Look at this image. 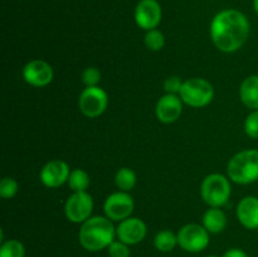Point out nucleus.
<instances>
[{"label":"nucleus","instance_id":"14","mask_svg":"<svg viewBox=\"0 0 258 257\" xmlns=\"http://www.w3.org/2000/svg\"><path fill=\"white\" fill-rule=\"evenodd\" d=\"M181 98L176 95L166 93L165 96L160 98L156 103V117L160 122L173 123L180 117L183 112V105H181Z\"/></svg>","mask_w":258,"mask_h":257},{"label":"nucleus","instance_id":"16","mask_svg":"<svg viewBox=\"0 0 258 257\" xmlns=\"http://www.w3.org/2000/svg\"><path fill=\"white\" fill-rule=\"evenodd\" d=\"M239 97L244 106L252 110H258V76L247 77L239 88Z\"/></svg>","mask_w":258,"mask_h":257},{"label":"nucleus","instance_id":"30","mask_svg":"<svg viewBox=\"0 0 258 257\" xmlns=\"http://www.w3.org/2000/svg\"><path fill=\"white\" fill-rule=\"evenodd\" d=\"M207 257H218V256H214V254H212V256H207Z\"/></svg>","mask_w":258,"mask_h":257},{"label":"nucleus","instance_id":"22","mask_svg":"<svg viewBox=\"0 0 258 257\" xmlns=\"http://www.w3.org/2000/svg\"><path fill=\"white\" fill-rule=\"evenodd\" d=\"M145 44L150 50L158 52V50L163 49L164 45H165V37L158 29L148 30L145 35Z\"/></svg>","mask_w":258,"mask_h":257},{"label":"nucleus","instance_id":"4","mask_svg":"<svg viewBox=\"0 0 258 257\" xmlns=\"http://www.w3.org/2000/svg\"><path fill=\"white\" fill-rule=\"evenodd\" d=\"M180 98L191 107H204L209 105L214 97V88L211 82L204 78H189L184 81L180 90Z\"/></svg>","mask_w":258,"mask_h":257},{"label":"nucleus","instance_id":"12","mask_svg":"<svg viewBox=\"0 0 258 257\" xmlns=\"http://www.w3.org/2000/svg\"><path fill=\"white\" fill-rule=\"evenodd\" d=\"M146 224L143 219L136 217H128L120 222L116 228V237L118 241L126 244H138L145 238L146 236Z\"/></svg>","mask_w":258,"mask_h":257},{"label":"nucleus","instance_id":"9","mask_svg":"<svg viewBox=\"0 0 258 257\" xmlns=\"http://www.w3.org/2000/svg\"><path fill=\"white\" fill-rule=\"evenodd\" d=\"M134 199L127 191H116L107 197L103 209L107 218L111 221L121 222L128 218L134 212Z\"/></svg>","mask_w":258,"mask_h":257},{"label":"nucleus","instance_id":"23","mask_svg":"<svg viewBox=\"0 0 258 257\" xmlns=\"http://www.w3.org/2000/svg\"><path fill=\"white\" fill-rule=\"evenodd\" d=\"M18 181L14 178L10 176H5L2 181H0V197L4 199H10L18 193Z\"/></svg>","mask_w":258,"mask_h":257},{"label":"nucleus","instance_id":"21","mask_svg":"<svg viewBox=\"0 0 258 257\" xmlns=\"http://www.w3.org/2000/svg\"><path fill=\"white\" fill-rule=\"evenodd\" d=\"M24 244L18 239H9L2 243L0 247V257H24Z\"/></svg>","mask_w":258,"mask_h":257},{"label":"nucleus","instance_id":"20","mask_svg":"<svg viewBox=\"0 0 258 257\" xmlns=\"http://www.w3.org/2000/svg\"><path fill=\"white\" fill-rule=\"evenodd\" d=\"M136 174L130 168H121L116 173L115 183L121 191H130L136 185Z\"/></svg>","mask_w":258,"mask_h":257},{"label":"nucleus","instance_id":"19","mask_svg":"<svg viewBox=\"0 0 258 257\" xmlns=\"http://www.w3.org/2000/svg\"><path fill=\"white\" fill-rule=\"evenodd\" d=\"M91 179L83 169H73L68 178V185L73 191H86L90 186Z\"/></svg>","mask_w":258,"mask_h":257},{"label":"nucleus","instance_id":"8","mask_svg":"<svg viewBox=\"0 0 258 257\" xmlns=\"http://www.w3.org/2000/svg\"><path fill=\"white\" fill-rule=\"evenodd\" d=\"M93 199L87 191H75L64 204V214L73 223H83L91 218Z\"/></svg>","mask_w":258,"mask_h":257},{"label":"nucleus","instance_id":"1","mask_svg":"<svg viewBox=\"0 0 258 257\" xmlns=\"http://www.w3.org/2000/svg\"><path fill=\"white\" fill-rule=\"evenodd\" d=\"M249 35V22L243 13L227 9L218 13L211 24L214 45L224 53L238 50Z\"/></svg>","mask_w":258,"mask_h":257},{"label":"nucleus","instance_id":"18","mask_svg":"<svg viewBox=\"0 0 258 257\" xmlns=\"http://www.w3.org/2000/svg\"><path fill=\"white\" fill-rule=\"evenodd\" d=\"M154 244L160 252H170L178 244V236L171 231H160L154 238Z\"/></svg>","mask_w":258,"mask_h":257},{"label":"nucleus","instance_id":"13","mask_svg":"<svg viewBox=\"0 0 258 257\" xmlns=\"http://www.w3.org/2000/svg\"><path fill=\"white\" fill-rule=\"evenodd\" d=\"M70 166L63 160H50L40 170V181L47 188H58L70 178Z\"/></svg>","mask_w":258,"mask_h":257},{"label":"nucleus","instance_id":"5","mask_svg":"<svg viewBox=\"0 0 258 257\" xmlns=\"http://www.w3.org/2000/svg\"><path fill=\"white\" fill-rule=\"evenodd\" d=\"M201 194L208 206L219 208L224 206L231 197V184L222 174H209L202 183Z\"/></svg>","mask_w":258,"mask_h":257},{"label":"nucleus","instance_id":"3","mask_svg":"<svg viewBox=\"0 0 258 257\" xmlns=\"http://www.w3.org/2000/svg\"><path fill=\"white\" fill-rule=\"evenodd\" d=\"M229 179L237 184L254 183L258 180V150H243L236 154L227 166Z\"/></svg>","mask_w":258,"mask_h":257},{"label":"nucleus","instance_id":"15","mask_svg":"<svg viewBox=\"0 0 258 257\" xmlns=\"http://www.w3.org/2000/svg\"><path fill=\"white\" fill-rule=\"evenodd\" d=\"M237 218L247 229L258 228V198L246 197L237 206Z\"/></svg>","mask_w":258,"mask_h":257},{"label":"nucleus","instance_id":"7","mask_svg":"<svg viewBox=\"0 0 258 257\" xmlns=\"http://www.w3.org/2000/svg\"><path fill=\"white\" fill-rule=\"evenodd\" d=\"M178 244L188 252H201L209 244V232L204 226L190 223L178 232Z\"/></svg>","mask_w":258,"mask_h":257},{"label":"nucleus","instance_id":"10","mask_svg":"<svg viewBox=\"0 0 258 257\" xmlns=\"http://www.w3.org/2000/svg\"><path fill=\"white\" fill-rule=\"evenodd\" d=\"M53 68L45 60L34 59L28 62L23 68V78L33 87H44L53 80Z\"/></svg>","mask_w":258,"mask_h":257},{"label":"nucleus","instance_id":"24","mask_svg":"<svg viewBox=\"0 0 258 257\" xmlns=\"http://www.w3.org/2000/svg\"><path fill=\"white\" fill-rule=\"evenodd\" d=\"M101 72L96 67H88L82 73V82L86 87H95L100 83Z\"/></svg>","mask_w":258,"mask_h":257},{"label":"nucleus","instance_id":"26","mask_svg":"<svg viewBox=\"0 0 258 257\" xmlns=\"http://www.w3.org/2000/svg\"><path fill=\"white\" fill-rule=\"evenodd\" d=\"M108 256L110 257H130V248L128 244L121 241H113L107 247Z\"/></svg>","mask_w":258,"mask_h":257},{"label":"nucleus","instance_id":"25","mask_svg":"<svg viewBox=\"0 0 258 257\" xmlns=\"http://www.w3.org/2000/svg\"><path fill=\"white\" fill-rule=\"evenodd\" d=\"M244 131L252 139H258V110L247 116L244 121Z\"/></svg>","mask_w":258,"mask_h":257},{"label":"nucleus","instance_id":"11","mask_svg":"<svg viewBox=\"0 0 258 257\" xmlns=\"http://www.w3.org/2000/svg\"><path fill=\"white\" fill-rule=\"evenodd\" d=\"M136 24L145 30H153L161 22V7L156 0H141L135 9Z\"/></svg>","mask_w":258,"mask_h":257},{"label":"nucleus","instance_id":"27","mask_svg":"<svg viewBox=\"0 0 258 257\" xmlns=\"http://www.w3.org/2000/svg\"><path fill=\"white\" fill-rule=\"evenodd\" d=\"M181 86H183V82L178 76H171L164 81V90L166 91V93H171V95L180 92Z\"/></svg>","mask_w":258,"mask_h":257},{"label":"nucleus","instance_id":"28","mask_svg":"<svg viewBox=\"0 0 258 257\" xmlns=\"http://www.w3.org/2000/svg\"><path fill=\"white\" fill-rule=\"evenodd\" d=\"M223 257H248L246 252L241 248H231L224 252Z\"/></svg>","mask_w":258,"mask_h":257},{"label":"nucleus","instance_id":"29","mask_svg":"<svg viewBox=\"0 0 258 257\" xmlns=\"http://www.w3.org/2000/svg\"><path fill=\"white\" fill-rule=\"evenodd\" d=\"M253 7H254V10H256L258 14V0H253Z\"/></svg>","mask_w":258,"mask_h":257},{"label":"nucleus","instance_id":"6","mask_svg":"<svg viewBox=\"0 0 258 257\" xmlns=\"http://www.w3.org/2000/svg\"><path fill=\"white\" fill-rule=\"evenodd\" d=\"M108 105V96L98 86L95 87H86L81 92L78 106L81 112L90 118L98 117L106 111Z\"/></svg>","mask_w":258,"mask_h":257},{"label":"nucleus","instance_id":"2","mask_svg":"<svg viewBox=\"0 0 258 257\" xmlns=\"http://www.w3.org/2000/svg\"><path fill=\"white\" fill-rule=\"evenodd\" d=\"M116 228L107 217H91L80 229V243L87 251L96 252L107 248L115 241Z\"/></svg>","mask_w":258,"mask_h":257},{"label":"nucleus","instance_id":"17","mask_svg":"<svg viewBox=\"0 0 258 257\" xmlns=\"http://www.w3.org/2000/svg\"><path fill=\"white\" fill-rule=\"evenodd\" d=\"M203 226L209 233H221L227 226V217L222 209L218 207H211L203 216Z\"/></svg>","mask_w":258,"mask_h":257}]
</instances>
